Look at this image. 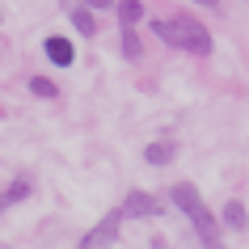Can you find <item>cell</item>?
I'll use <instances>...</instances> for the list:
<instances>
[{
	"label": "cell",
	"instance_id": "3957f363",
	"mask_svg": "<svg viewBox=\"0 0 249 249\" xmlns=\"http://www.w3.org/2000/svg\"><path fill=\"white\" fill-rule=\"evenodd\" d=\"M160 211H165V203L152 198L148 190H131V195L123 198V215H131V220H157Z\"/></svg>",
	"mask_w": 249,
	"mask_h": 249
},
{
	"label": "cell",
	"instance_id": "52a82bcc",
	"mask_svg": "<svg viewBox=\"0 0 249 249\" xmlns=\"http://www.w3.org/2000/svg\"><path fill=\"white\" fill-rule=\"evenodd\" d=\"M30 195H34V182H30V178H17V182H9L4 190H0V215H4L9 207H17V203H26Z\"/></svg>",
	"mask_w": 249,
	"mask_h": 249
},
{
	"label": "cell",
	"instance_id": "7c38bea8",
	"mask_svg": "<svg viewBox=\"0 0 249 249\" xmlns=\"http://www.w3.org/2000/svg\"><path fill=\"white\" fill-rule=\"evenodd\" d=\"M26 85H30V93H34V97H42V102H55V97H59V85H55L51 76H30Z\"/></svg>",
	"mask_w": 249,
	"mask_h": 249
},
{
	"label": "cell",
	"instance_id": "5bb4252c",
	"mask_svg": "<svg viewBox=\"0 0 249 249\" xmlns=\"http://www.w3.org/2000/svg\"><path fill=\"white\" fill-rule=\"evenodd\" d=\"M85 4H89L93 13H106V9H114V0H85Z\"/></svg>",
	"mask_w": 249,
	"mask_h": 249
},
{
	"label": "cell",
	"instance_id": "9c48e42d",
	"mask_svg": "<svg viewBox=\"0 0 249 249\" xmlns=\"http://www.w3.org/2000/svg\"><path fill=\"white\" fill-rule=\"evenodd\" d=\"M220 224H224V228H232V232H245V228H249L245 203H241V198H228V203H224V211H220Z\"/></svg>",
	"mask_w": 249,
	"mask_h": 249
},
{
	"label": "cell",
	"instance_id": "2e32d148",
	"mask_svg": "<svg viewBox=\"0 0 249 249\" xmlns=\"http://www.w3.org/2000/svg\"><path fill=\"white\" fill-rule=\"evenodd\" d=\"M0 21H4V13H0Z\"/></svg>",
	"mask_w": 249,
	"mask_h": 249
},
{
	"label": "cell",
	"instance_id": "8fae6325",
	"mask_svg": "<svg viewBox=\"0 0 249 249\" xmlns=\"http://www.w3.org/2000/svg\"><path fill=\"white\" fill-rule=\"evenodd\" d=\"M173 157H178V148L165 144V140H157V144H148V148H144V160H148V165H157V169H160V165H169Z\"/></svg>",
	"mask_w": 249,
	"mask_h": 249
},
{
	"label": "cell",
	"instance_id": "5b68a950",
	"mask_svg": "<svg viewBox=\"0 0 249 249\" xmlns=\"http://www.w3.org/2000/svg\"><path fill=\"white\" fill-rule=\"evenodd\" d=\"M169 203H173V207H178V211H182L186 220H195L198 211L207 207V203L198 198V190H195V186H190V182H178V186H173V190H169Z\"/></svg>",
	"mask_w": 249,
	"mask_h": 249
},
{
	"label": "cell",
	"instance_id": "8992f818",
	"mask_svg": "<svg viewBox=\"0 0 249 249\" xmlns=\"http://www.w3.org/2000/svg\"><path fill=\"white\" fill-rule=\"evenodd\" d=\"M190 224H195V232H198V241H203V249H228V245H224V236H220V220H215L207 207L198 211Z\"/></svg>",
	"mask_w": 249,
	"mask_h": 249
},
{
	"label": "cell",
	"instance_id": "277c9868",
	"mask_svg": "<svg viewBox=\"0 0 249 249\" xmlns=\"http://www.w3.org/2000/svg\"><path fill=\"white\" fill-rule=\"evenodd\" d=\"M42 55H47L55 68H72L76 64V47H72L64 34H47V38H42Z\"/></svg>",
	"mask_w": 249,
	"mask_h": 249
},
{
	"label": "cell",
	"instance_id": "7a4b0ae2",
	"mask_svg": "<svg viewBox=\"0 0 249 249\" xmlns=\"http://www.w3.org/2000/svg\"><path fill=\"white\" fill-rule=\"evenodd\" d=\"M123 220H127V215H123V207L106 211L102 220H97L89 232L80 236V245H76V249H114V245H118V236H123Z\"/></svg>",
	"mask_w": 249,
	"mask_h": 249
},
{
	"label": "cell",
	"instance_id": "ba28073f",
	"mask_svg": "<svg viewBox=\"0 0 249 249\" xmlns=\"http://www.w3.org/2000/svg\"><path fill=\"white\" fill-rule=\"evenodd\" d=\"M68 17H72V26H76V34H85V38H93L97 34V13H93L85 0H76V4H68Z\"/></svg>",
	"mask_w": 249,
	"mask_h": 249
},
{
	"label": "cell",
	"instance_id": "30bf717a",
	"mask_svg": "<svg viewBox=\"0 0 249 249\" xmlns=\"http://www.w3.org/2000/svg\"><path fill=\"white\" fill-rule=\"evenodd\" d=\"M118 26H140L144 21V0H114Z\"/></svg>",
	"mask_w": 249,
	"mask_h": 249
},
{
	"label": "cell",
	"instance_id": "9a60e30c",
	"mask_svg": "<svg viewBox=\"0 0 249 249\" xmlns=\"http://www.w3.org/2000/svg\"><path fill=\"white\" fill-rule=\"evenodd\" d=\"M195 4H198V9H211V13H220V4H224V0H195Z\"/></svg>",
	"mask_w": 249,
	"mask_h": 249
},
{
	"label": "cell",
	"instance_id": "4fadbf2b",
	"mask_svg": "<svg viewBox=\"0 0 249 249\" xmlns=\"http://www.w3.org/2000/svg\"><path fill=\"white\" fill-rule=\"evenodd\" d=\"M118 47H123V55H127V59H140V55H144V42L135 38V26H123V38H118Z\"/></svg>",
	"mask_w": 249,
	"mask_h": 249
},
{
	"label": "cell",
	"instance_id": "6da1fadb",
	"mask_svg": "<svg viewBox=\"0 0 249 249\" xmlns=\"http://www.w3.org/2000/svg\"><path fill=\"white\" fill-rule=\"evenodd\" d=\"M152 34L173 51H190V55L215 51V38L207 26H198V17H152Z\"/></svg>",
	"mask_w": 249,
	"mask_h": 249
}]
</instances>
